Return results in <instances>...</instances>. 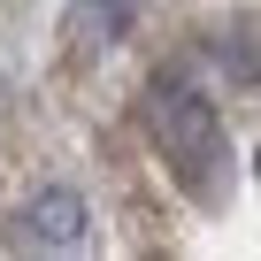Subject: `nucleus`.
I'll list each match as a JSON object with an SVG mask.
<instances>
[{
  "label": "nucleus",
  "instance_id": "f03ea898",
  "mask_svg": "<svg viewBox=\"0 0 261 261\" xmlns=\"http://www.w3.org/2000/svg\"><path fill=\"white\" fill-rule=\"evenodd\" d=\"M85 200L69 192V185H46V192H31V207H23V238L31 246H54V253H69V246H85Z\"/></svg>",
  "mask_w": 261,
  "mask_h": 261
},
{
  "label": "nucleus",
  "instance_id": "f257e3e1",
  "mask_svg": "<svg viewBox=\"0 0 261 261\" xmlns=\"http://www.w3.org/2000/svg\"><path fill=\"white\" fill-rule=\"evenodd\" d=\"M146 130L162 162L177 169L185 192H215L223 185V123H215V100H200L185 77H162L146 92Z\"/></svg>",
  "mask_w": 261,
  "mask_h": 261
},
{
  "label": "nucleus",
  "instance_id": "7ed1b4c3",
  "mask_svg": "<svg viewBox=\"0 0 261 261\" xmlns=\"http://www.w3.org/2000/svg\"><path fill=\"white\" fill-rule=\"evenodd\" d=\"M139 16V0H69V39L77 46H115Z\"/></svg>",
  "mask_w": 261,
  "mask_h": 261
}]
</instances>
